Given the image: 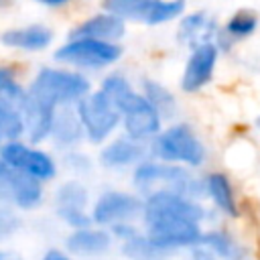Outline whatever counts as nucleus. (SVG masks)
<instances>
[{
    "mask_svg": "<svg viewBox=\"0 0 260 260\" xmlns=\"http://www.w3.org/2000/svg\"><path fill=\"white\" fill-rule=\"evenodd\" d=\"M132 189L142 197L148 193L167 189L197 201H205L203 177H195V173L183 165L162 162L156 158H146L134 167Z\"/></svg>",
    "mask_w": 260,
    "mask_h": 260,
    "instance_id": "nucleus-1",
    "label": "nucleus"
},
{
    "mask_svg": "<svg viewBox=\"0 0 260 260\" xmlns=\"http://www.w3.org/2000/svg\"><path fill=\"white\" fill-rule=\"evenodd\" d=\"M148 148H150L152 158L162 160V162L183 165L187 169H199L203 167L207 158L203 142L185 124L171 126L169 130L156 134V138L152 140Z\"/></svg>",
    "mask_w": 260,
    "mask_h": 260,
    "instance_id": "nucleus-2",
    "label": "nucleus"
},
{
    "mask_svg": "<svg viewBox=\"0 0 260 260\" xmlns=\"http://www.w3.org/2000/svg\"><path fill=\"white\" fill-rule=\"evenodd\" d=\"M28 93L53 108H59L73 102L77 104L85 93H89V81L75 71L45 67L35 75L28 85Z\"/></svg>",
    "mask_w": 260,
    "mask_h": 260,
    "instance_id": "nucleus-3",
    "label": "nucleus"
},
{
    "mask_svg": "<svg viewBox=\"0 0 260 260\" xmlns=\"http://www.w3.org/2000/svg\"><path fill=\"white\" fill-rule=\"evenodd\" d=\"M144 234L169 256L175 258L197 246L203 238L205 225L185 217H152L140 221Z\"/></svg>",
    "mask_w": 260,
    "mask_h": 260,
    "instance_id": "nucleus-4",
    "label": "nucleus"
},
{
    "mask_svg": "<svg viewBox=\"0 0 260 260\" xmlns=\"http://www.w3.org/2000/svg\"><path fill=\"white\" fill-rule=\"evenodd\" d=\"M89 215L95 225L110 228L118 221H140L142 195L134 189H106L89 205Z\"/></svg>",
    "mask_w": 260,
    "mask_h": 260,
    "instance_id": "nucleus-5",
    "label": "nucleus"
},
{
    "mask_svg": "<svg viewBox=\"0 0 260 260\" xmlns=\"http://www.w3.org/2000/svg\"><path fill=\"white\" fill-rule=\"evenodd\" d=\"M75 110L83 124V132L87 134L89 142H93V144L104 142L120 122L118 108L108 100V95L102 89L85 93L77 102Z\"/></svg>",
    "mask_w": 260,
    "mask_h": 260,
    "instance_id": "nucleus-6",
    "label": "nucleus"
},
{
    "mask_svg": "<svg viewBox=\"0 0 260 260\" xmlns=\"http://www.w3.org/2000/svg\"><path fill=\"white\" fill-rule=\"evenodd\" d=\"M0 158L8 169L22 171L41 183H49L57 177V162L55 158L41 150L32 148L22 140H4L0 144Z\"/></svg>",
    "mask_w": 260,
    "mask_h": 260,
    "instance_id": "nucleus-7",
    "label": "nucleus"
},
{
    "mask_svg": "<svg viewBox=\"0 0 260 260\" xmlns=\"http://www.w3.org/2000/svg\"><path fill=\"white\" fill-rule=\"evenodd\" d=\"M122 55V49L116 43L98 41V39H71L55 51V59L85 69H102L112 65Z\"/></svg>",
    "mask_w": 260,
    "mask_h": 260,
    "instance_id": "nucleus-8",
    "label": "nucleus"
},
{
    "mask_svg": "<svg viewBox=\"0 0 260 260\" xmlns=\"http://www.w3.org/2000/svg\"><path fill=\"white\" fill-rule=\"evenodd\" d=\"M102 6L120 18L160 24L177 18L185 10V0H104Z\"/></svg>",
    "mask_w": 260,
    "mask_h": 260,
    "instance_id": "nucleus-9",
    "label": "nucleus"
},
{
    "mask_svg": "<svg viewBox=\"0 0 260 260\" xmlns=\"http://www.w3.org/2000/svg\"><path fill=\"white\" fill-rule=\"evenodd\" d=\"M43 201L45 183H41L39 179L16 169H6V173L0 177V203H8L26 213L39 209Z\"/></svg>",
    "mask_w": 260,
    "mask_h": 260,
    "instance_id": "nucleus-10",
    "label": "nucleus"
},
{
    "mask_svg": "<svg viewBox=\"0 0 260 260\" xmlns=\"http://www.w3.org/2000/svg\"><path fill=\"white\" fill-rule=\"evenodd\" d=\"M118 112L122 114L128 136L134 140H146L150 136H156L160 130V114L144 95L136 91H132L118 106Z\"/></svg>",
    "mask_w": 260,
    "mask_h": 260,
    "instance_id": "nucleus-11",
    "label": "nucleus"
},
{
    "mask_svg": "<svg viewBox=\"0 0 260 260\" xmlns=\"http://www.w3.org/2000/svg\"><path fill=\"white\" fill-rule=\"evenodd\" d=\"M114 246L116 242L110 230L95 223L79 230H69L63 238V248L79 260H93L108 256L114 250Z\"/></svg>",
    "mask_w": 260,
    "mask_h": 260,
    "instance_id": "nucleus-12",
    "label": "nucleus"
},
{
    "mask_svg": "<svg viewBox=\"0 0 260 260\" xmlns=\"http://www.w3.org/2000/svg\"><path fill=\"white\" fill-rule=\"evenodd\" d=\"M205 185V201H209V207L228 221H238L244 215L240 197L234 189L232 179L221 171H211L203 175Z\"/></svg>",
    "mask_w": 260,
    "mask_h": 260,
    "instance_id": "nucleus-13",
    "label": "nucleus"
},
{
    "mask_svg": "<svg viewBox=\"0 0 260 260\" xmlns=\"http://www.w3.org/2000/svg\"><path fill=\"white\" fill-rule=\"evenodd\" d=\"M201 244L207 246L217 256V260H256L254 250L246 244V240L221 223L205 225Z\"/></svg>",
    "mask_w": 260,
    "mask_h": 260,
    "instance_id": "nucleus-14",
    "label": "nucleus"
},
{
    "mask_svg": "<svg viewBox=\"0 0 260 260\" xmlns=\"http://www.w3.org/2000/svg\"><path fill=\"white\" fill-rule=\"evenodd\" d=\"M150 148L142 144V140L134 138H118L102 148L100 152V165L110 171H120L128 167H136L138 162L146 160V154Z\"/></svg>",
    "mask_w": 260,
    "mask_h": 260,
    "instance_id": "nucleus-15",
    "label": "nucleus"
},
{
    "mask_svg": "<svg viewBox=\"0 0 260 260\" xmlns=\"http://www.w3.org/2000/svg\"><path fill=\"white\" fill-rule=\"evenodd\" d=\"M215 61H217V47L213 43L195 47L185 65V73H183V81H181L183 89L197 91L199 87H203L213 75Z\"/></svg>",
    "mask_w": 260,
    "mask_h": 260,
    "instance_id": "nucleus-16",
    "label": "nucleus"
},
{
    "mask_svg": "<svg viewBox=\"0 0 260 260\" xmlns=\"http://www.w3.org/2000/svg\"><path fill=\"white\" fill-rule=\"evenodd\" d=\"M20 116H22L26 140L30 144H39L47 136H51V126H53V116H55L53 106H49L28 93V100H26Z\"/></svg>",
    "mask_w": 260,
    "mask_h": 260,
    "instance_id": "nucleus-17",
    "label": "nucleus"
},
{
    "mask_svg": "<svg viewBox=\"0 0 260 260\" xmlns=\"http://www.w3.org/2000/svg\"><path fill=\"white\" fill-rule=\"evenodd\" d=\"M124 18L116 16V14H95L87 20H83L81 24H77L71 30V39H98V41H108L114 43L118 39L124 37Z\"/></svg>",
    "mask_w": 260,
    "mask_h": 260,
    "instance_id": "nucleus-18",
    "label": "nucleus"
},
{
    "mask_svg": "<svg viewBox=\"0 0 260 260\" xmlns=\"http://www.w3.org/2000/svg\"><path fill=\"white\" fill-rule=\"evenodd\" d=\"M53 41V30L45 24H26L20 28H8L0 35V43L18 51H43Z\"/></svg>",
    "mask_w": 260,
    "mask_h": 260,
    "instance_id": "nucleus-19",
    "label": "nucleus"
},
{
    "mask_svg": "<svg viewBox=\"0 0 260 260\" xmlns=\"http://www.w3.org/2000/svg\"><path fill=\"white\" fill-rule=\"evenodd\" d=\"M51 136L55 140V144H59L61 148L67 146H75L81 136H83V124L79 120L77 110L69 106H59L55 108V116H53V126H51Z\"/></svg>",
    "mask_w": 260,
    "mask_h": 260,
    "instance_id": "nucleus-20",
    "label": "nucleus"
},
{
    "mask_svg": "<svg viewBox=\"0 0 260 260\" xmlns=\"http://www.w3.org/2000/svg\"><path fill=\"white\" fill-rule=\"evenodd\" d=\"M215 37H217V26L203 12L189 14L179 24V39L185 45L193 47V49L201 47V45H207V43H213Z\"/></svg>",
    "mask_w": 260,
    "mask_h": 260,
    "instance_id": "nucleus-21",
    "label": "nucleus"
},
{
    "mask_svg": "<svg viewBox=\"0 0 260 260\" xmlns=\"http://www.w3.org/2000/svg\"><path fill=\"white\" fill-rule=\"evenodd\" d=\"M91 197L87 185L73 177L57 185L53 191V207L55 209H89Z\"/></svg>",
    "mask_w": 260,
    "mask_h": 260,
    "instance_id": "nucleus-22",
    "label": "nucleus"
},
{
    "mask_svg": "<svg viewBox=\"0 0 260 260\" xmlns=\"http://www.w3.org/2000/svg\"><path fill=\"white\" fill-rule=\"evenodd\" d=\"M118 252L124 260H171L146 234L144 230L132 240L118 244Z\"/></svg>",
    "mask_w": 260,
    "mask_h": 260,
    "instance_id": "nucleus-23",
    "label": "nucleus"
},
{
    "mask_svg": "<svg viewBox=\"0 0 260 260\" xmlns=\"http://www.w3.org/2000/svg\"><path fill=\"white\" fill-rule=\"evenodd\" d=\"M144 98L152 104V108L162 116V118H173L177 104L175 98L171 95V91L162 85H158L156 81H144Z\"/></svg>",
    "mask_w": 260,
    "mask_h": 260,
    "instance_id": "nucleus-24",
    "label": "nucleus"
},
{
    "mask_svg": "<svg viewBox=\"0 0 260 260\" xmlns=\"http://www.w3.org/2000/svg\"><path fill=\"white\" fill-rule=\"evenodd\" d=\"M24 228L22 211L8 203H0V244L12 240Z\"/></svg>",
    "mask_w": 260,
    "mask_h": 260,
    "instance_id": "nucleus-25",
    "label": "nucleus"
},
{
    "mask_svg": "<svg viewBox=\"0 0 260 260\" xmlns=\"http://www.w3.org/2000/svg\"><path fill=\"white\" fill-rule=\"evenodd\" d=\"M0 134L4 140H18L24 134L22 116L0 104Z\"/></svg>",
    "mask_w": 260,
    "mask_h": 260,
    "instance_id": "nucleus-26",
    "label": "nucleus"
},
{
    "mask_svg": "<svg viewBox=\"0 0 260 260\" xmlns=\"http://www.w3.org/2000/svg\"><path fill=\"white\" fill-rule=\"evenodd\" d=\"M256 24H258L256 16H254L252 12H248V10H242V12H236V14L230 18V22H228V26H225V32H228L230 37H234V39L248 37L250 32H254Z\"/></svg>",
    "mask_w": 260,
    "mask_h": 260,
    "instance_id": "nucleus-27",
    "label": "nucleus"
},
{
    "mask_svg": "<svg viewBox=\"0 0 260 260\" xmlns=\"http://www.w3.org/2000/svg\"><path fill=\"white\" fill-rule=\"evenodd\" d=\"M55 215L67 230H79L93 223L89 209H55Z\"/></svg>",
    "mask_w": 260,
    "mask_h": 260,
    "instance_id": "nucleus-28",
    "label": "nucleus"
},
{
    "mask_svg": "<svg viewBox=\"0 0 260 260\" xmlns=\"http://www.w3.org/2000/svg\"><path fill=\"white\" fill-rule=\"evenodd\" d=\"M108 230L116 244H124L142 232V223L140 221H118V223L110 225Z\"/></svg>",
    "mask_w": 260,
    "mask_h": 260,
    "instance_id": "nucleus-29",
    "label": "nucleus"
},
{
    "mask_svg": "<svg viewBox=\"0 0 260 260\" xmlns=\"http://www.w3.org/2000/svg\"><path fill=\"white\" fill-rule=\"evenodd\" d=\"M65 167H67V171L73 173V177L79 179L91 171V160L81 152H69L65 156Z\"/></svg>",
    "mask_w": 260,
    "mask_h": 260,
    "instance_id": "nucleus-30",
    "label": "nucleus"
},
{
    "mask_svg": "<svg viewBox=\"0 0 260 260\" xmlns=\"http://www.w3.org/2000/svg\"><path fill=\"white\" fill-rule=\"evenodd\" d=\"M185 260H217V256H215L207 246H203V244L199 242L197 246H193V248H189V250L185 252Z\"/></svg>",
    "mask_w": 260,
    "mask_h": 260,
    "instance_id": "nucleus-31",
    "label": "nucleus"
},
{
    "mask_svg": "<svg viewBox=\"0 0 260 260\" xmlns=\"http://www.w3.org/2000/svg\"><path fill=\"white\" fill-rule=\"evenodd\" d=\"M39 260H79V258L69 254L63 246H49V248H45V252L41 254Z\"/></svg>",
    "mask_w": 260,
    "mask_h": 260,
    "instance_id": "nucleus-32",
    "label": "nucleus"
},
{
    "mask_svg": "<svg viewBox=\"0 0 260 260\" xmlns=\"http://www.w3.org/2000/svg\"><path fill=\"white\" fill-rule=\"evenodd\" d=\"M12 81H16V79H14V71H12L10 67H0V91H2L6 85H10Z\"/></svg>",
    "mask_w": 260,
    "mask_h": 260,
    "instance_id": "nucleus-33",
    "label": "nucleus"
},
{
    "mask_svg": "<svg viewBox=\"0 0 260 260\" xmlns=\"http://www.w3.org/2000/svg\"><path fill=\"white\" fill-rule=\"evenodd\" d=\"M0 260H26V258L14 248H2L0 246Z\"/></svg>",
    "mask_w": 260,
    "mask_h": 260,
    "instance_id": "nucleus-34",
    "label": "nucleus"
},
{
    "mask_svg": "<svg viewBox=\"0 0 260 260\" xmlns=\"http://www.w3.org/2000/svg\"><path fill=\"white\" fill-rule=\"evenodd\" d=\"M39 4H43V6H51V8H57V6H63V4H67L69 0H37Z\"/></svg>",
    "mask_w": 260,
    "mask_h": 260,
    "instance_id": "nucleus-35",
    "label": "nucleus"
},
{
    "mask_svg": "<svg viewBox=\"0 0 260 260\" xmlns=\"http://www.w3.org/2000/svg\"><path fill=\"white\" fill-rule=\"evenodd\" d=\"M6 169H8V167H6V165L2 162V158H0V177H2L4 173H6Z\"/></svg>",
    "mask_w": 260,
    "mask_h": 260,
    "instance_id": "nucleus-36",
    "label": "nucleus"
},
{
    "mask_svg": "<svg viewBox=\"0 0 260 260\" xmlns=\"http://www.w3.org/2000/svg\"><path fill=\"white\" fill-rule=\"evenodd\" d=\"M10 2H12V0H0V10L6 8V6H10Z\"/></svg>",
    "mask_w": 260,
    "mask_h": 260,
    "instance_id": "nucleus-37",
    "label": "nucleus"
},
{
    "mask_svg": "<svg viewBox=\"0 0 260 260\" xmlns=\"http://www.w3.org/2000/svg\"><path fill=\"white\" fill-rule=\"evenodd\" d=\"M2 142H4V138H2V134H0V144H2Z\"/></svg>",
    "mask_w": 260,
    "mask_h": 260,
    "instance_id": "nucleus-38",
    "label": "nucleus"
},
{
    "mask_svg": "<svg viewBox=\"0 0 260 260\" xmlns=\"http://www.w3.org/2000/svg\"><path fill=\"white\" fill-rule=\"evenodd\" d=\"M258 126H260V120H258Z\"/></svg>",
    "mask_w": 260,
    "mask_h": 260,
    "instance_id": "nucleus-39",
    "label": "nucleus"
}]
</instances>
